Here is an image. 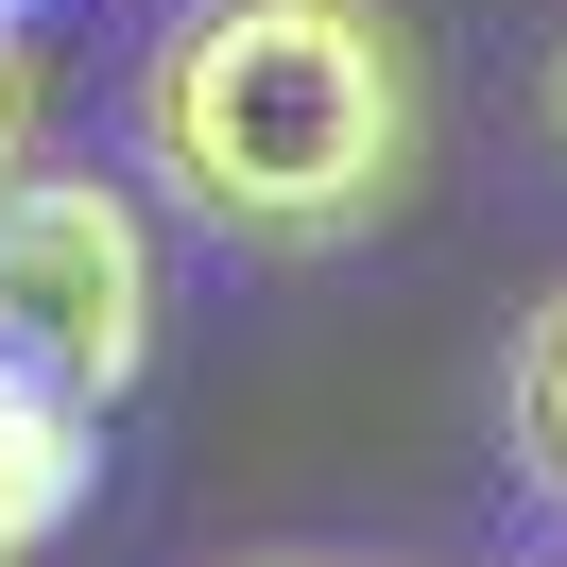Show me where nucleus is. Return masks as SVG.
<instances>
[{
  "mask_svg": "<svg viewBox=\"0 0 567 567\" xmlns=\"http://www.w3.org/2000/svg\"><path fill=\"white\" fill-rule=\"evenodd\" d=\"M138 173L241 258L395 224L430 173V70L395 0H189L138 70Z\"/></svg>",
  "mask_w": 567,
  "mask_h": 567,
  "instance_id": "obj_1",
  "label": "nucleus"
},
{
  "mask_svg": "<svg viewBox=\"0 0 567 567\" xmlns=\"http://www.w3.org/2000/svg\"><path fill=\"white\" fill-rule=\"evenodd\" d=\"M0 361L70 379L86 413L138 395V361H155V224H138V189L35 173V155L0 173Z\"/></svg>",
  "mask_w": 567,
  "mask_h": 567,
  "instance_id": "obj_2",
  "label": "nucleus"
},
{
  "mask_svg": "<svg viewBox=\"0 0 567 567\" xmlns=\"http://www.w3.org/2000/svg\"><path fill=\"white\" fill-rule=\"evenodd\" d=\"M86 464H104V413L70 379H35V361H0V533L18 550L86 516Z\"/></svg>",
  "mask_w": 567,
  "mask_h": 567,
  "instance_id": "obj_3",
  "label": "nucleus"
},
{
  "mask_svg": "<svg viewBox=\"0 0 567 567\" xmlns=\"http://www.w3.org/2000/svg\"><path fill=\"white\" fill-rule=\"evenodd\" d=\"M516 447H533V482L567 498V292L516 327Z\"/></svg>",
  "mask_w": 567,
  "mask_h": 567,
  "instance_id": "obj_4",
  "label": "nucleus"
},
{
  "mask_svg": "<svg viewBox=\"0 0 567 567\" xmlns=\"http://www.w3.org/2000/svg\"><path fill=\"white\" fill-rule=\"evenodd\" d=\"M35 155V52H18V18H0V173Z\"/></svg>",
  "mask_w": 567,
  "mask_h": 567,
  "instance_id": "obj_5",
  "label": "nucleus"
},
{
  "mask_svg": "<svg viewBox=\"0 0 567 567\" xmlns=\"http://www.w3.org/2000/svg\"><path fill=\"white\" fill-rule=\"evenodd\" d=\"M241 567H361V550H241Z\"/></svg>",
  "mask_w": 567,
  "mask_h": 567,
  "instance_id": "obj_6",
  "label": "nucleus"
},
{
  "mask_svg": "<svg viewBox=\"0 0 567 567\" xmlns=\"http://www.w3.org/2000/svg\"><path fill=\"white\" fill-rule=\"evenodd\" d=\"M550 155H567V52H550Z\"/></svg>",
  "mask_w": 567,
  "mask_h": 567,
  "instance_id": "obj_7",
  "label": "nucleus"
},
{
  "mask_svg": "<svg viewBox=\"0 0 567 567\" xmlns=\"http://www.w3.org/2000/svg\"><path fill=\"white\" fill-rule=\"evenodd\" d=\"M0 18H52V0H0Z\"/></svg>",
  "mask_w": 567,
  "mask_h": 567,
  "instance_id": "obj_8",
  "label": "nucleus"
},
{
  "mask_svg": "<svg viewBox=\"0 0 567 567\" xmlns=\"http://www.w3.org/2000/svg\"><path fill=\"white\" fill-rule=\"evenodd\" d=\"M0 567H18V533H0Z\"/></svg>",
  "mask_w": 567,
  "mask_h": 567,
  "instance_id": "obj_9",
  "label": "nucleus"
}]
</instances>
